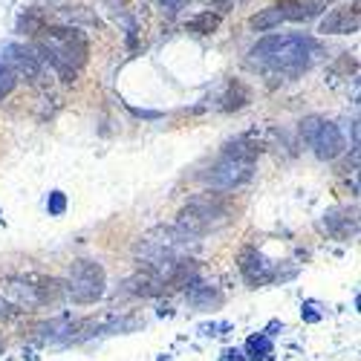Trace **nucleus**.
Segmentation results:
<instances>
[{
    "instance_id": "nucleus-19",
    "label": "nucleus",
    "mask_w": 361,
    "mask_h": 361,
    "mask_svg": "<svg viewBox=\"0 0 361 361\" xmlns=\"http://www.w3.org/2000/svg\"><path fill=\"white\" fill-rule=\"evenodd\" d=\"M243 355H246V361H269L275 355V344L266 333H255V336H249Z\"/></svg>"
},
{
    "instance_id": "nucleus-35",
    "label": "nucleus",
    "mask_w": 361,
    "mask_h": 361,
    "mask_svg": "<svg viewBox=\"0 0 361 361\" xmlns=\"http://www.w3.org/2000/svg\"><path fill=\"white\" fill-rule=\"evenodd\" d=\"M110 4H118V6H128V0H110Z\"/></svg>"
},
{
    "instance_id": "nucleus-16",
    "label": "nucleus",
    "mask_w": 361,
    "mask_h": 361,
    "mask_svg": "<svg viewBox=\"0 0 361 361\" xmlns=\"http://www.w3.org/2000/svg\"><path fill=\"white\" fill-rule=\"evenodd\" d=\"M263 154V145L249 139V136H240L223 145V157H234V159H243V162H255Z\"/></svg>"
},
{
    "instance_id": "nucleus-14",
    "label": "nucleus",
    "mask_w": 361,
    "mask_h": 361,
    "mask_svg": "<svg viewBox=\"0 0 361 361\" xmlns=\"http://www.w3.org/2000/svg\"><path fill=\"white\" fill-rule=\"evenodd\" d=\"M249 102H252V90H249L243 81L231 78V81L226 84V93L220 96V110H226V113H237V110H243Z\"/></svg>"
},
{
    "instance_id": "nucleus-28",
    "label": "nucleus",
    "mask_w": 361,
    "mask_h": 361,
    "mask_svg": "<svg viewBox=\"0 0 361 361\" xmlns=\"http://www.w3.org/2000/svg\"><path fill=\"white\" fill-rule=\"evenodd\" d=\"M18 315H20V310L12 307L6 298H0V321H12V318H18Z\"/></svg>"
},
{
    "instance_id": "nucleus-24",
    "label": "nucleus",
    "mask_w": 361,
    "mask_h": 361,
    "mask_svg": "<svg viewBox=\"0 0 361 361\" xmlns=\"http://www.w3.org/2000/svg\"><path fill=\"white\" fill-rule=\"evenodd\" d=\"M324 122L321 116H307V118H300V125H298V133H300V139H304L307 145L312 142V136H315V130H318V125Z\"/></svg>"
},
{
    "instance_id": "nucleus-33",
    "label": "nucleus",
    "mask_w": 361,
    "mask_h": 361,
    "mask_svg": "<svg viewBox=\"0 0 361 361\" xmlns=\"http://www.w3.org/2000/svg\"><path fill=\"white\" fill-rule=\"evenodd\" d=\"M278 329H283V324H281V321H272V324H269V326L263 329V333H266L269 338H272V336H278Z\"/></svg>"
},
{
    "instance_id": "nucleus-17",
    "label": "nucleus",
    "mask_w": 361,
    "mask_h": 361,
    "mask_svg": "<svg viewBox=\"0 0 361 361\" xmlns=\"http://www.w3.org/2000/svg\"><path fill=\"white\" fill-rule=\"evenodd\" d=\"M29 281H32V286H35V292L41 298V307L58 304V300L67 295V283L58 281V278H29Z\"/></svg>"
},
{
    "instance_id": "nucleus-7",
    "label": "nucleus",
    "mask_w": 361,
    "mask_h": 361,
    "mask_svg": "<svg viewBox=\"0 0 361 361\" xmlns=\"http://www.w3.org/2000/svg\"><path fill=\"white\" fill-rule=\"evenodd\" d=\"M310 145H312L315 157L321 162H333L347 150V139H344V133H341V128L336 122H321Z\"/></svg>"
},
{
    "instance_id": "nucleus-20",
    "label": "nucleus",
    "mask_w": 361,
    "mask_h": 361,
    "mask_svg": "<svg viewBox=\"0 0 361 361\" xmlns=\"http://www.w3.org/2000/svg\"><path fill=\"white\" fill-rule=\"evenodd\" d=\"M220 20H223L220 12L205 9V12L194 15V18H188L185 29H188V32H194V35H212V32H217V29H220Z\"/></svg>"
},
{
    "instance_id": "nucleus-5",
    "label": "nucleus",
    "mask_w": 361,
    "mask_h": 361,
    "mask_svg": "<svg viewBox=\"0 0 361 361\" xmlns=\"http://www.w3.org/2000/svg\"><path fill=\"white\" fill-rule=\"evenodd\" d=\"M255 176V162H243L234 157H220L205 173V183L214 191H234L240 185H246Z\"/></svg>"
},
{
    "instance_id": "nucleus-4",
    "label": "nucleus",
    "mask_w": 361,
    "mask_h": 361,
    "mask_svg": "<svg viewBox=\"0 0 361 361\" xmlns=\"http://www.w3.org/2000/svg\"><path fill=\"white\" fill-rule=\"evenodd\" d=\"M104 286H107V275H104V266L99 260H75L70 266L67 295L75 300V304H81V307L96 304V300L104 295Z\"/></svg>"
},
{
    "instance_id": "nucleus-6",
    "label": "nucleus",
    "mask_w": 361,
    "mask_h": 361,
    "mask_svg": "<svg viewBox=\"0 0 361 361\" xmlns=\"http://www.w3.org/2000/svg\"><path fill=\"white\" fill-rule=\"evenodd\" d=\"M237 266H240V275L246 278L249 286H266V283H275V281H283V272L275 260H269L263 252L257 249H243L237 257Z\"/></svg>"
},
{
    "instance_id": "nucleus-34",
    "label": "nucleus",
    "mask_w": 361,
    "mask_h": 361,
    "mask_svg": "<svg viewBox=\"0 0 361 361\" xmlns=\"http://www.w3.org/2000/svg\"><path fill=\"white\" fill-rule=\"evenodd\" d=\"M212 4H217L220 9H228V6H231V0H212Z\"/></svg>"
},
{
    "instance_id": "nucleus-13",
    "label": "nucleus",
    "mask_w": 361,
    "mask_h": 361,
    "mask_svg": "<svg viewBox=\"0 0 361 361\" xmlns=\"http://www.w3.org/2000/svg\"><path fill=\"white\" fill-rule=\"evenodd\" d=\"M278 9L283 15V20L307 23L326 9V0H278Z\"/></svg>"
},
{
    "instance_id": "nucleus-26",
    "label": "nucleus",
    "mask_w": 361,
    "mask_h": 361,
    "mask_svg": "<svg viewBox=\"0 0 361 361\" xmlns=\"http://www.w3.org/2000/svg\"><path fill=\"white\" fill-rule=\"evenodd\" d=\"M64 15H67L70 20H84V23H93V26H99V15L87 12V6H67V9H64Z\"/></svg>"
},
{
    "instance_id": "nucleus-8",
    "label": "nucleus",
    "mask_w": 361,
    "mask_h": 361,
    "mask_svg": "<svg viewBox=\"0 0 361 361\" xmlns=\"http://www.w3.org/2000/svg\"><path fill=\"white\" fill-rule=\"evenodd\" d=\"M0 298H6L9 304L18 307L20 312H29V310L41 307V298H38L32 281H26V278H6V281H0Z\"/></svg>"
},
{
    "instance_id": "nucleus-36",
    "label": "nucleus",
    "mask_w": 361,
    "mask_h": 361,
    "mask_svg": "<svg viewBox=\"0 0 361 361\" xmlns=\"http://www.w3.org/2000/svg\"><path fill=\"white\" fill-rule=\"evenodd\" d=\"M0 355H4V341H0Z\"/></svg>"
},
{
    "instance_id": "nucleus-32",
    "label": "nucleus",
    "mask_w": 361,
    "mask_h": 361,
    "mask_svg": "<svg viewBox=\"0 0 361 361\" xmlns=\"http://www.w3.org/2000/svg\"><path fill=\"white\" fill-rule=\"evenodd\" d=\"M336 70H341V73H355V70H358V64H355V58L344 55V58H341V61L336 64Z\"/></svg>"
},
{
    "instance_id": "nucleus-27",
    "label": "nucleus",
    "mask_w": 361,
    "mask_h": 361,
    "mask_svg": "<svg viewBox=\"0 0 361 361\" xmlns=\"http://www.w3.org/2000/svg\"><path fill=\"white\" fill-rule=\"evenodd\" d=\"M228 329H231V324H228V321H220V324H202L200 333H202V336H226Z\"/></svg>"
},
{
    "instance_id": "nucleus-3",
    "label": "nucleus",
    "mask_w": 361,
    "mask_h": 361,
    "mask_svg": "<svg viewBox=\"0 0 361 361\" xmlns=\"http://www.w3.org/2000/svg\"><path fill=\"white\" fill-rule=\"evenodd\" d=\"M231 214H234V208H231L228 197L205 191V194L188 200V205H183V212L176 214V228L185 231L188 237H202V234H212V231L228 226Z\"/></svg>"
},
{
    "instance_id": "nucleus-12",
    "label": "nucleus",
    "mask_w": 361,
    "mask_h": 361,
    "mask_svg": "<svg viewBox=\"0 0 361 361\" xmlns=\"http://www.w3.org/2000/svg\"><path fill=\"white\" fill-rule=\"evenodd\" d=\"M185 300H188V307H194L197 312H214L226 304V295L212 286V283H191V289L185 292Z\"/></svg>"
},
{
    "instance_id": "nucleus-21",
    "label": "nucleus",
    "mask_w": 361,
    "mask_h": 361,
    "mask_svg": "<svg viewBox=\"0 0 361 361\" xmlns=\"http://www.w3.org/2000/svg\"><path fill=\"white\" fill-rule=\"evenodd\" d=\"M283 23V15L278 6H269V9H260L249 18V26L255 29V32H269V29H278Z\"/></svg>"
},
{
    "instance_id": "nucleus-22",
    "label": "nucleus",
    "mask_w": 361,
    "mask_h": 361,
    "mask_svg": "<svg viewBox=\"0 0 361 361\" xmlns=\"http://www.w3.org/2000/svg\"><path fill=\"white\" fill-rule=\"evenodd\" d=\"M44 26H47V15L41 9H26L20 18H18V32L20 35H41L44 32Z\"/></svg>"
},
{
    "instance_id": "nucleus-11",
    "label": "nucleus",
    "mask_w": 361,
    "mask_h": 361,
    "mask_svg": "<svg viewBox=\"0 0 361 361\" xmlns=\"http://www.w3.org/2000/svg\"><path fill=\"white\" fill-rule=\"evenodd\" d=\"M6 58H9V70L15 75H23L26 81H38L41 78V70H44V61L38 58L35 49H29L23 44H9L6 47Z\"/></svg>"
},
{
    "instance_id": "nucleus-18",
    "label": "nucleus",
    "mask_w": 361,
    "mask_h": 361,
    "mask_svg": "<svg viewBox=\"0 0 361 361\" xmlns=\"http://www.w3.org/2000/svg\"><path fill=\"white\" fill-rule=\"evenodd\" d=\"M125 286H128L130 295H142V298H157V295H162V289H165L162 281H159L157 275H150L147 269H142L139 275H133Z\"/></svg>"
},
{
    "instance_id": "nucleus-30",
    "label": "nucleus",
    "mask_w": 361,
    "mask_h": 361,
    "mask_svg": "<svg viewBox=\"0 0 361 361\" xmlns=\"http://www.w3.org/2000/svg\"><path fill=\"white\" fill-rule=\"evenodd\" d=\"M220 361H246V355H243V350H237V347H226L220 353Z\"/></svg>"
},
{
    "instance_id": "nucleus-23",
    "label": "nucleus",
    "mask_w": 361,
    "mask_h": 361,
    "mask_svg": "<svg viewBox=\"0 0 361 361\" xmlns=\"http://www.w3.org/2000/svg\"><path fill=\"white\" fill-rule=\"evenodd\" d=\"M47 212H49V217H61V214L67 212V194H64V191H49V197H47Z\"/></svg>"
},
{
    "instance_id": "nucleus-9",
    "label": "nucleus",
    "mask_w": 361,
    "mask_h": 361,
    "mask_svg": "<svg viewBox=\"0 0 361 361\" xmlns=\"http://www.w3.org/2000/svg\"><path fill=\"white\" fill-rule=\"evenodd\" d=\"M321 228L329 234V237H336V240H350L358 234V212L355 208H329V212L324 214L321 220Z\"/></svg>"
},
{
    "instance_id": "nucleus-10",
    "label": "nucleus",
    "mask_w": 361,
    "mask_h": 361,
    "mask_svg": "<svg viewBox=\"0 0 361 361\" xmlns=\"http://www.w3.org/2000/svg\"><path fill=\"white\" fill-rule=\"evenodd\" d=\"M358 23H361V12H358V0H353V6H341L333 9L318 26V32L324 35H353L358 32Z\"/></svg>"
},
{
    "instance_id": "nucleus-29",
    "label": "nucleus",
    "mask_w": 361,
    "mask_h": 361,
    "mask_svg": "<svg viewBox=\"0 0 361 361\" xmlns=\"http://www.w3.org/2000/svg\"><path fill=\"white\" fill-rule=\"evenodd\" d=\"M300 318L310 321V324H318L321 321V312H315V304H304V307H300Z\"/></svg>"
},
{
    "instance_id": "nucleus-25",
    "label": "nucleus",
    "mask_w": 361,
    "mask_h": 361,
    "mask_svg": "<svg viewBox=\"0 0 361 361\" xmlns=\"http://www.w3.org/2000/svg\"><path fill=\"white\" fill-rule=\"evenodd\" d=\"M15 84H18V75H15V73H12L9 67H4V64H0V99L12 96Z\"/></svg>"
},
{
    "instance_id": "nucleus-31",
    "label": "nucleus",
    "mask_w": 361,
    "mask_h": 361,
    "mask_svg": "<svg viewBox=\"0 0 361 361\" xmlns=\"http://www.w3.org/2000/svg\"><path fill=\"white\" fill-rule=\"evenodd\" d=\"M130 113L139 116V118H147V122H157V118H162L159 110H139V107H130Z\"/></svg>"
},
{
    "instance_id": "nucleus-15",
    "label": "nucleus",
    "mask_w": 361,
    "mask_h": 361,
    "mask_svg": "<svg viewBox=\"0 0 361 361\" xmlns=\"http://www.w3.org/2000/svg\"><path fill=\"white\" fill-rule=\"evenodd\" d=\"M194 281H197V260H191V257H176L173 269H171L168 278H165V286H168V289H185V286H191Z\"/></svg>"
},
{
    "instance_id": "nucleus-2",
    "label": "nucleus",
    "mask_w": 361,
    "mask_h": 361,
    "mask_svg": "<svg viewBox=\"0 0 361 361\" xmlns=\"http://www.w3.org/2000/svg\"><path fill=\"white\" fill-rule=\"evenodd\" d=\"M252 64L283 75H300L321 55V44L310 35H269L252 47Z\"/></svg>"
},
{
    "instance_id": "nucleus-1",
    "label": "nucleus",
    "mask_w": 361,
    "mask_h": 361,
    "mask_svg": "<svg viewBox=\"0 0 361 361\" xmlns=\"http://www.w3.org/2000/svg\"><path fill=\"white\" fill-rule=\"evenodd\" d=\"M35 52L44 64L61 75V81L73 84L90 61V41L75 26H44Z\"/></svg>"
}]
</instances>
